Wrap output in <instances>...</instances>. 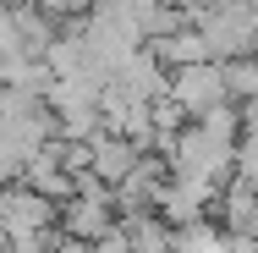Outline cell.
I'll return each mask as SVG.
<instances>
[{
  "instance_id": "8992f818",
  "label": "cell",
  "mask_w": 258,
  "mask_h": 253,
  "mask_svg": "<svg viewBox=\"0 0 258 253\" xmlns=\"http://www.w3.org/2000/svg\"><path fill=\"white\" fill-rule=\"evenodd\" d=\"M50 253H94V242H83V237H66V231H60Z\"/></svg>"
},
{
  "instance_id": "5b68a950",
  "label": "cell",
  "mask_w": 258,
  "mask_h": 253,
  "mask_svg": "<svg viewBox=\"0 0 258 253\" xmlns=\"http://www.w3.org/2000/svg\"><path fill=\"white\" fill-rule=\"evenodd\" d=\"M11 50H22V44H17V33H11V11L0 6V55H11Z\"/></svg>"
},
{
  "instance_id": "3957f363",
  "label": "cell",
  "mask_w": 258,
  "mask_h": 253,
  "mask_svg": "<svg viewBox=\"0 0 258 253\" xmlns=\"http://www.w3.org/2000/svg\"><path fill=\"white\" fill-rule=\"evenodd\" d=\"M83 143H88V176H99L104 187H115L138 165V154H143L132 138H115V132H88Z\"/></svg>"
},
{
  "instance_id": "277c9868",
  "label": "cell",
  "mask_w": 258,
  "mask_h": 253,
  "mask_svg": "<svg viewBox=\"0 0 258 253\" xmlns=\"http://www.w3.org/2000/svg\"><path fill=\"white\" fill-rule=\"evenodd\" d=\"M220 83H225V99H231V105H236V99H253V94H258L253 55H225V61H220Z\"/></svg>"
},
{
  "instance_id": "6da1fadb",
  "label": "cell",
  "mask_w": 258,
  "mask_h": 253,
  "mask_svg": "<svg viewBox=\"0 0 258 253\" xmlns=\"http://www.w3.org/2000/svg\"><path fill=\"white\" fill-rule=\"evenodd\" d=\"M165 99L176 105L187 121L204 116L214 105H225V83H220V61H192V66H170L165 72Z\"/></svg>"
},
{
  "instance_id": "7a4b0ae2",
  "label": "cell",
  "mask_w": 258,
  "mask_h": 253,
  "mask_svg": "<svg viewBox=\"0 0 258 253\" xmlns=\"http://www.w3.org/2000/svg\"><path fill=\"white\" fill-rule=\"evenodd\" d=\"M55 226V204L39 198L33 187H22V182H6L0 187V231H6V242H17V237H33V231H44Z\"/></svg>"
}]
</instances>
